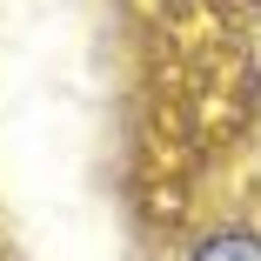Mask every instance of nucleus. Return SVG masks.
<instances>
[{"label":"nucleus","instance_id":"nucleus-1","mask_svg":"<svg viewBox=\"0 0 261 261\" xmlns=\"http://www.w3.org/2000/svg\"><path fill=\"white\" fill-rule=\"evenodd\" d=\"M194 261H261V241L254 234H215Z\"/></svg>","mask_w":261,"mask_h":261}]
</instances>
